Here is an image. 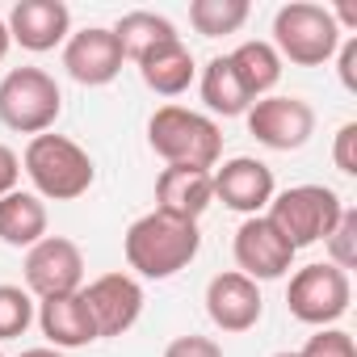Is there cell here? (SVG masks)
I'll list each match as a JSON object with an SVG mask.
<instances>
[{
    "label": "cell",
    "instance_id": "6da1fadb",
    "mask_svg": "<svg viewBox=\"0 0 357 357\" xmlns=\"http://www.w3.org/2000/svg\"><path fill=\"white\" fill-rule=\"evenodd\" d=\"M202 248V231L198 223H185V219H172V215H143L126 227L122 236V252H126V265L147 278V282H164L172 273L190 269V261L198 257Z\"/></svg>",
    "mask_w": 357,
    "mask_h": 357
},
{
    "label": "cell",
    "instance_id": "7a4b0ae2",
    "mask_svg": "<svg viewBox=\"0 0 357 357\" xmlns=\"http://www.w3.org/2000/svg\"><path fill=\"white\" fill-rule=\"evenodd\" d=\"M147 143L168 168H206L211 172L223 155L219 122L185 105H160L147 122Z\"/></svg>",
    "mask_w": 357,
    "mask_h": 357
},
{
    "label": "cell",
    "instance_id": "3957f363",
    "mask_svg": "<svg viewBox=\"0 0 357 357\" xmlns=\"http://www.w3.org/2000/svg\"><path fill=\"white\" fill-rule=\"evenodd\" d=\"M22 168L34 181V194L43 202H76L93 190V176H97L93 155L76 139L51 135V130L30 139V147L22 155Z\"/></svg>",
    "mask_w": 357,
    "mask_h": 357
},
{
    "label": "cell",
    "instance_id": "277c9868",
    "mask_svg": "<svg viewBox=\"0 0 357 357\" xmlns=\"http://www.w3.org/2000/svg\"><path fill=\"white\" fill-rule=\"evenodd\" d=\"M278 59L294 63V68H324L336 47H340V30L332 22V9L311 5V0H290L273 17V43Z\"/></svg>",
    "mask_w": 357,
    "mask_h": 357
},
{
    "label": "cell",
    "instance_id": "5b68a950",
    "mask_svg": "<svg viewBox=\"0 0 357 357\" xmlns=\"http://www.w3.org/2000/svg\"><path fill=\"white\" fill-rule=\"evenodd\" d=\"M340 211H344V202H340L336 190H328V185H290V190L273 194V202L265 206V219L298 252L307 244L328 240V231L336 227Z\"/></svg>",
    "mask_w": 357,
    "mask_h": 357
},
{
    "label": "cell",
    "instance_id": "8992f818",
    "mask_svg": "<svg viewBox=\"0 0 357 357\" xmlns=\"http://www.w3.org/2000/svg\"><path fill=\"white\" fill-rule=\"evenodd\" d=\"M63 114V93L43 68H13L0 80V122L22 135H47Z\"/></svg>",
    "mask_w": 357,
    "mask_h": 357
},
{
    "label": "cell",
    "instance_id": "52a82bcc",
    "mask_svg": "<svg viewBox=\"0 0 357 357\" xmlns=\"http://www.w3.org/2000/svg\"><path fill=\"white\" fill-rule=\"evenodd\" d=\"M349 298H353L349 273L336 269V265H328V261H315V265L294 269V278L286 286L290 315L298 324H311V328H332L349 311Z\"/></svg>",
    "mask_w": 357,
    "mask_h": 357
},
{
    "label": "cell",
    "instance_id": "ba28073f",
    "mask_svg": "<svg viewBox=\"0 0 357 357\" xmlns=\"http://www.w3.org/2000/svg\"><path fill=\"white\" fill-rule=\"evenodd\" d=\"M26 290L47 303V298H63L76 294L84 282V257L68 236H43L34 248H26Z\"/></svg>",
    "mask_w": 357,
    "mask_h": 357
},
{
    "label": "cell",
    "instance_id": "9c48e42d",
    "mask_svg": "<svg viewBox=\"0 0 357 357\" xmlns=\"http://www.w3.org/2000/svg\"><path fill=\"white\" fill-rule=\"evenodd\" d=\"M248 135L269 151H298L315 135V109L303 97H261L248 105Z\"/></svg>",
    "mask_w": 357,
    "mask_h": 357
},
{
    "label": "cell",
    "instance_id": "30bf717a",
    "mask_svg": "<svg viewBox=\"0 0 357 357\" xmlns=\"http://www.w3.org/2000/svg\"><path fill=\"white\" fill-rule=\"evenodd\" d=\"M231 252H236L240 273L252 278V282H278V278H286L290 265H294V248L278 236V227H273L265 215H252V219L240 223Z\"/></svg>",
    "mask_w": 357,
    "mask_h": 357
},
{
    "label": "cell",
    "instance_id": "8fae6325",
    "mask_svg": "<svg viewBox=\"0 0 357 357\" xmlns=\"http://www.w3.org/2000/svg\"><path fill=\"white\" fill-rule=\"evenodd\" d=\"M80 294L89 303V315L97 324V336H122L143 315V286L130 273H101Z\"/></svg>",
    "mask_w": 357,
    "mask_h": 357
},
{
    "label": "cell",
    "instance_id": "7c38bea8",
    "mask_svg": "<svg viewBox=\"0 0 357 357\" xmlns=\"http://www.w3.org/2000/svg\"><path fill=\"white\" fill-rule=\"evenodd\" d=\"M211 181H215V198H219L227 211L248 215V219L261 215V211L273 202V194H278V185H273V168L261 164V160H252V155L223 160V168L211 172Z\"/></svg>",
    "mask_w": 357,
    "mask_h": 357
},
{
    "label": "cell",
    "instance_id": "4fadbf2b",
    "mask_svg": "<svg viewBox=\"0 0 357 357\" xmlns=\"http://www.w3.org/2000/svg\"><path fill=\"white\" fill-rule=\"evenodd\" d=\"M122 63H126V55H122L114 30H105V26H89L63 43V68L84 89H101V84L118 80Z\"/></svg>",
    "mask_w": 357,
    "mask_h": 357
},
{
    "label": "cell",
    "instance_id": "5bb4252c",
    "mask_svg": "<svg viewBox=\"0 0 357 357\" xmlns=\"http://www.w3.org/2000/svg\"><path fill=\"white\" fill-rule=\"evenodd\" d=\"M261 311H265V298H261V286L252 278H244L240 269H227V273L211 278L206 315L219 332H248V328L261 324Z\"/></svg>",
    "mask_w": 357,
    "mask_h": 357
},
{
    "label": "cell",
    "instance_id": "9a60e30c",
    "mask_svg": "<svg viewBox=\"0 0 357 357\" xmlns=\"http://www.w3.org/2000/svg\"><path fill=\"white\" fill-rule=\"evenodd\" d=\"M5 26H9L13 43L43 55V51H55L59 43L72 38V9L63 0H22V5H13Z\"/></svg>",
    "mask_w": 357,
    "mask_h": 357
},
{
    "label": "cell",
    "instance_id": "2e32d148",
    "mask_svg": "<svg viewBox=\"0 0 357 357\" xmlns=\"http://www.w3.org/2000/svg\"><path fill=\"white\" fill-rule=\"evenodd\" d=\"M211 202H215V181L206 168H164L155 176V211L160 215L198 223Z\"/></svg>",
    "mask_w": 357,
    "mask_h": 357
},
{
    "label": "cell",
    "instance_id": "e0dca14e",
    "mask_svg": "<svg viewBox=\"0 0 357 357\" xmlns=\"http://www.w3.org/2000/svg\"><path fill=\"white\" fill-rule=\"evenodd\" d=\"M34 319H38L43 336L51 340V349H84V344L97 340V324H93L89 303H84L80 290L76 294H63V298L38 303V315Z\"/></svg>",
    "mask_w": 357,
    "mask_h": 357
},
{
    "label": "cell",
    "instance_id": "ac0fdd59",
    "mask_svg": "<svg viewBox=\"0 0 357 357\" xmlns=\"http://www.w3.org/2000/svg\"><path fill=\"white\" fill-rule=\"evenodd\" d=\"M139 76H143V84H147L151 93H160V97H181V93L194 84L198 68H194L190 47L176 38V43H164V47H155L151 55H143V59H139Z\"/></svg>",
    "mask_w": 357,
    "mask_h": 357
},
{
    "label": "cell",
    "instance_id": "d6986e66",
    "mask_svg": "<svg viewBox=\"0 0 357 357\" xmlns=\"http://www.w3.org/2000/svg\"><path fill=\"white\" fill-rule=\"evenodd\" d=\"M47 236V202L38 194L13 190L0 198V240L9 248H34Z\"/></svg>",
    "mask_w": 357,
    "mask_h": 357
},
{
    "label": "cell",
    "instance_id": "ffe728a7",
    "mask_svg": "<svg viewBox=\"0 0 357 357\" xmlns=\"http://www.w3.org/2000/svg\"><path fill=\"white\" fill-rule=\"evenodd\" d=\"M227 59H231V68H236V76H240V84H244V93H248L252 101L269 97V93L278 89V80H282V59H278V51H273L269 43H261V38L240 43Z\"/></svg>",
    "mask_w": 357,
    "mask_h": 357
},
{
    "label": "cell",
    "instance_id": "44dd1931",
    "mask_svg": "<svg viewBox=\"0 0 357 357\" xmlns=\"http://www.w3.org/2000/svg\"><path fill=\"white\" fill-rule=\"evenodd\" d=\"M198 89H202L206 109H211V114H223V118H240V114H248V105H252V97L244 93V84H240V76H236V68H231L227 55H215V59L202 68Z\"/></svg>",
    "mask_w": 357,
    "mask_h": 357
},
{
    "label": "cell",
    "instance_id": "7402d4cb",
    "mask_svg": "<svg viewBox=\"0 0 357 357\" xmlns=\"http://www.w3.org/2000/svg\"><path fill=\"white\" fill-rule=\"evenodd\" d=\"M114 38H118V47H122V55L139 63L143 55H151V51L164 47V43H176L181 34H176V26H172L168 17L147 13V9H135V13H126V17L114 26Z\"/></svg>",
    "mask_w": 357,
    "mask_h": 357
},
{
    "label": "cell",
    "instance_id": "603a6c76",
    "mask_svg": "<svg viewBox=\"0 0 357 357\" xmlns=\"http://www.w3.org/2000/svg\"><path fill=\"white\" fill-rule=\"evenodd\" d=\"M248 0H194L190 5V26L202 34V38H223V34H236L244 22H248Z\"/></svg>",
    "mask_w": 357,
    "mask_h": 357
},
{
    "label": "cell",
    "instance_id": "cb8c5ba5",
    "mask_svg": "<svg viewBox=\"0 0 357 357\" xmlns=\"http://www.w3.org/2000/svg\"><path fill=\"white\" fill-rule=\"evenodd\" d=\"M34 294L26 286H0V340L26 336V328L34 324Z\"/></svg>",
    "mask_w": 357,
    "mask_h": 357
},
{
    "label": "cell",
    "instance_id": "d4e9b609",
    "mask_svg": "<svg viewBox=\"0 0 357 357\" xmlns=\"http://www.w3.org/2000/svg\"><path fill=\"white\" fill-rule=\"evenodd\" d=\"M324 248H328V265H336V269H344V273L357 265V211H353V206L340 211V219H336V227L328 231Z\"/></svg>",
    "mask_w": 357,
    "mask_h": 357
},
{
    "label": "cell",
    "instance_id": "484cf974",
    "mask_svg": "<svg viewBox=\"0 0 357 357\" xmlns=\"http://www.w3.org/2000/svg\"><path fill=\"white\" fill-rule=\"evenodd\" d=\"M298 357H357V344L344 328H319L303 349Z\"/></svg>",
    "mask_w": 357,
    "mask_h": 357
},
{
    "label": "cell",
    "instance_id": "4316f807",
    "mask_svg": "<svg viewBox=\"0 0 357 357\" xmlns=\"http://www.w3.org/2000/svg\"><path fill=\"white\" fill-rule=\"evenodd\" d=\"M332 164L344 176H357V122H344L332 139Z\"/></svg>",
    "mask_w": 357,
    "mask_h": 357
},
{
    "label": "cell",
    "instance_id": "83f0119b",
    "mask_svg": "<svg viewBox=\"0 0 357 357\" xmlns=\"http://www.w3.org/2000/svg\"><path fill=\"white\" fill-rule=\"evenodd\" d=\"M164 357H223V344L219 340H211V336H176L168 349H164Z\"/></svg>",
    "mask_w": 357,
    "mask_h": 357
},
{
    "label": "cell",
    "instance_id": "f1b7e54d",
    "mask_svg": "<svg viewBox=\"0 0 357 357\" xmlns=\"http://www.w3.org/2000/svg\"><path fill=\"white\" fill-rule=\"evenodd\" d=\"M336 72H340L344 93L357 97V38H340V47H336Z\"/></svg>",
    "mask_w": 357,
    "mask_h": 357
},
{
    "label": "cell",
    "instance_id": "f546056e",
    "mask_svg": "<svg viewBox=\"0 0 357 357\" xmlns=\"http://www.w3.org/2000/svg\"><path fill=\"white\" fill-rule=\"evenodd\" d=\"M17 181H22V160H17V151H13V147L0 143V198L13 194V190H17Z\"/></svg>",
    "mask_w": 357,
    "mask_h": 357
},
{
    "label": "cell",
    "instance_id": "4dcf8cb0",
    "mask_svg": "<svg viewBox=\"0 0 357 357\" xmlns=\"http://www.w3.org/2000/svg\"><path fill=\"white\" fill-rule=\"evenodd\" d=\"M9 47H13V38H9V26L0 22V63H5V55H9Z\"/></svg>",
    "mask_w": 357,
    "mask_h": 357
},
{
    "label": "cell",
    "instance_id": "1f68e13d",
    "mask_svg": "<svg viewBox=\"0 0 357 357\" xmlns=\"http://www.w3.org/2000/svg\"><path fill=\"white\" fill-rule=\"evenodd\" d=\"M22 357H63L59 349H51V344H43V349H26Z\"/></svg>",
    "mask_w": 357,
    "mask_h": 357
},
{
    "label": "cell",
    "instance_id": "d6a6232c",
    "mask_svg": "<svg viewBox=\"0 0 357 357\" xmlns=\"http://www.w3.org/2000/svg\"><path fill=\"white\" fill-rule=\"evenodd\" d=\"M273 357H298V353H273Z\"/></svg>",
    "mask_w": 357,
    "mask_h": 357
},
{
    "label": "cell",
    "instance_id": "836d02e7",
    "mask_svg": "<svg viewBox=\"0 0 357 357\" xmlns=\"http://www.w3.org/2000/svg\"><path fill=\"white\" fill-rule=\"evenodd\" d=\"M0 357H5V353H0Z\"/></svg>",
    "mask_w": 357,
    "mask_h": 357
}]
</instances>
